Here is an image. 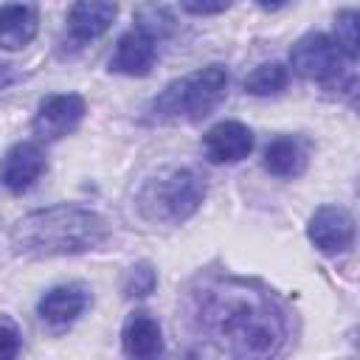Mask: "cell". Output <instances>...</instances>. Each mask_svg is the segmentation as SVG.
<instances>
[{
	"label": "cell",
	"instance_id": "obj_14",
	"mask_svg": "<svg viewBox=\"0 0 360 360\" xmlns=\"http://www.w3.org/2000/svg\"><path fill=\"white\" fill-rule=\"evenodd\" d=\"M39 28L37 8L31 3H6L0 6V48L20 51L25 48Z\"/></svg>",
	"mask_w": 360,
	"mask_h": 360
},
{
	"label": "cell",
	"instance_id": "obj_13",
	"mask_svg": "<svg viewBox=\"0 0 360 360\" xmlns=\"http://www.w3.org/2000/svg\"><path fill=\"white\" fill-rule=\"evenodd\" d=\"M121 346L129 357L146 360V357H158L163 352V332L160 323L146 312V309H135L121 329Z\"/></svg>",
	"mask_w": 360,
	"mask_h": 360
},
{
	"label": "cell",
	"instance_id": "obj_10",
	"mask_svg": "<svg viewBox=\"0 0 360 360\" xmlns=\"http://www.w3.org/2000/svg\"><path fill=\"white\" fill-rule=\"evenodd\" d=\"M202 149L211 163H236L250 155L253 132L242 121H219L205 132Z\"/></svg>",
	"mask_w": 360,
	"mask_h": 360
},
{
	"label": "cell",
	"instance_id": "obj_11",
	"mask_svg": "<svg viewBox=\"0 0 360 360\" xmlns=\"http://www.w3.org/2000/svg\"><path fill=\"white\" fill-rule=\"evenodd\" d=\"M118 3L115 0H76L68 11V31L76 42L98 39L115 22Z\"/></svg>",
	"mask_w": 360,
	"mask_h": 360
},
{
	"label": "cell",
	"instance_id": "obj_9",
	"mask_svg": "<svg viewBox=\"0 0 360 360\" xmlns=\"http://www.w3.org/2000/svg\"><path fill=\"white\" fill-rule=\"evenodd\" d=\"M90 304V292L82 284H59L51 287L39 301H37V315L42 323L62 329L70 326Z\"/></svg>",
	"mask_w": 360,
	"mask_h": 360
},
{
	"label": "cell",
	"instance_id": "obj_15",
	"mask_svg": "<svg viewBox=\"0 0 360 360\" xmlns=\"http://www.w3.org/2000/svg\"><path fill=\"white\" fill-rule=\"evenodd\" d=\"M264 169L276 177H298L307 169V149L301 141L281 135L264 149Z\"/></svg>",
	"mask_w": 360,
	"mask_h": 360
},
{
	"label": "cell",
	"instance_id": "obj_8",
	"mask_svg": "<svg viewBox=\"0 0 360 360\" xmlns=\"http://www.w3.org/2000/svg\"><path fill=\"white\" fill-rule=\"evenodd\" d=\"M307 236L309 242L326 253V256H338L346 253L354 245V219L346 208L340 205H321L307 225Z\"/></svg>",
	"mask_w": 360,
	"mask_h": 360
},
{
	"label": "cell",
	"instance_id": "obj_23",
	"mask_svg": "<svg viewBox=\"0 0 360 360\" xmlns=\"http://www.w3.org/2000/svg\"><path fill=\"white\" fill-rule=\"evenodd\" d=\"M256 3H259L264 11H276V8H281L287 0H256Z\"/></svg>",
	"mask_w": 360,
	"mask_h": 360
},
{
	"label": "cell",
	"instance_id": "obj_22",
	"mask_svg": "<svg viewBox=\"0 0 360 360\" xmlns=\"http://www.w3.org/2000/svg\"><path fill=\"white\" fill-rule=\"evenodd\" d=\"M17 79V73H14V65H0V90L6 87V84H11Z\"/></svg>",
	"mask_w": 360,
	"mask_h": 360
},
{
	"label": "cell",
	"instance_id": "obj_7",
	"mask_svg": "<svg viewBox=\"0 0 360 360\" xmlns=\"http://www.w3.org/2000/svg\"><path fill=\"white\" fill-rule=\"evenodd\" d=\"M45 169L48 160L42 146L34 141H20L8 146L6 155L0 158V186L11 194H22L45 174Z\"/></svg>",
	"mask_w": 360,
	"mask_h": 360
},
{
	"label": "cell",
	"instance_id": "obj_12",
	"mask_svg": "<svg viewBox=\"0 0 360 360\" xmlns=\"http://www.w3.org/2000/svg\"><path fill=\"white\" fill-rule=\"evenodd\" d=\"M155 39H149L143 31L132 28L127 34H121L115 53L110 56V70L112 73H124V76H146L155 65Z\"/></svg>",
	"mask_w": 360,
	"mask_h": 360
},
{
	"label": "cell",
	"instance_id": "obj_19",
	"mask_svg": "<svg viewBox=\"0 0 360 360\" xmlns=\"http://www.w3.org/2000/svg\"><path fill=\"white\" fill-rule=\"evenodd\" d=\"M357 20L360 14L354 8H346L335 17V45L346 59H357Z\"/></svg>",
	"mask_w": 360,
	"mask_h": 360
},
{
	"label": "cell",
	"instance_id": "obj_2",
	"mask_svg": "<svg viewBox=\"0 0 360 360\" xmlns=\"http://www.w3.org/2000/svg\"><path fill=\"white\" fill-rule=\"evenodd\" d=\"M107 239L110 222L98 211L68 202L25 214L8 233L11 250L25 259L76 256L101 248Z\"/></svg>",
	"mask_w": 360,
	"mask_h": 360
},
{
	"label": "cell",
	"instance_id": "obj_21",
	"mask_svg": "<svg viewBox=\"0 0 360 360\" xmlns=\"http://www.w3.org/2000/svg\"><path fill=\"white\" fill-rule=\"evenodd\" d=\"M188 14L205 17V14H222L233 0H180Z\"/></svg>",
	"mask_w": 360,
	"mask_h": 360
},
{
	"label": "cell",
	"instance_id": "obj_4",
	"mask_svg": "<svg viewBox=\"0 0 360 360\" xmlns=\"http://www.w3.org/2000/svg\"><path fill=\"white\" fill-rule=\"evenodd\" d=\"M205 200V180L194 169H163L138 191V211L155 225H180Z\"/></svg>",
	"mask_w": 360,
	"mask_h": 360
},
{
	"label": "cell",
	"instance_id": "obj_5",
	"mask_svg": "<svg viewBox=\"0 0 360 360\" xmlns=\"http://www.w3.org/2000/svg\"><path fill=\"white\" fill-rule=\"evenodd\" d=\"M343 59L346 56L338 51L335 39L321 34V31L304 34L292 45V51H290V68L298 76L315 79V82H335V79H340Z\"/></svg>",
	"mask_w": 360,
	"mask_h": 360
},
{
	"label": "cell",
	"instance_id": "obj_18",
	"mask_svg": "<svg viewBox=\"0 0 360 360\" xmlns=\"http://www.w3.org/2000/svg\"><path fill=\"white\" fill-rule=\"evenodd\" d=\"M155 284H158V270L149 262L132 264L121 278V290L127 298H146L155 290Z\"/></svg>",
	"mask_w": 360,
	"mask_h": 360
},
{
	"label": "cell",
	"instance_id": "obj_20",
	"mask_svg": "<svg viewBox=\"0 0 360 360\" xmlns=\"http://www.w3.org/2000/svg\"><path fill=\"white\" fill-rule=\"evenodd\" d=\"M22 349V338H20V329L0 315V360H11L17 357Z\"/></svg>",
	"mask_w": 360,
	"mask_h": 360
},
{
	"label": "cell",
	"instance_id": "obj_6",
	"mask_svg": "<svg viewBox=\"0 0 360 360\" xmlns=\"http://www.w3.org/2000/svg\"><path fill=\"white\" fill-rule=\"evenodd\" d=\"M87 112V104L79 93H53L45 96L37 107L34 115V135L39 141H59L70 132H76V127L82 124Z\"/></svg>",
	"mask_w": 360,
	"mask_h": 360
},
{
	"label": "cell",
	"instance_id": "obj_1",
	"mask_svg": "<svg viewBox=\"0 0 360 360\" xmlns=\"http://www.w3.org/2000/svg\"><path fill=\"white\" fill-rule=\"evenodd\" d=\"M188 321L200 340L233 357L276 354L287 338L281 304L236 276H205L188 290Z\"/></svg>",
	"mask_w": 360,
	"mask_h": 360
},
{
	"label": "cell",
	"instance_id": "obj_17",
	"mask_svg": "<svg viewBox=\"0 0 360 360\" xmlns=\"http://www.w3.org/2000/svg\"><path fill=\"white\" fill-rule=\"evenodd\" d=\"M290 82V70L281 62H264L256 70L248 73L245 79V93L250 96H276L287 87Z\"/></svg>",
	"mask_w": 360,
	"mask_h": 360
},
{
	"label": "cell",
	"instance_id": "obj_3",
	"mask_svg": "<svg viewBox=\"0 0 360 360\" xmlns=\"http://www.w3.org/2000/svg\"><path fill=\"white\" fill-rule=\"evenodd\" d=\"M228 90V70L222 65H205L194 73H186L169 82L149 104L146 121L152 124H177L205 118Z\"/></svg>",
	"mask_w": 360,
	"mask_h": 360
},
{
	"label": "cell",
	"instance_id": "obj_16",
	"mask_svg": "<svg viewBox=\"0 0 360 360\" xmlns=\"http://www.w3.org/2000/svg\"><path fill=\"white\" fill-rule=\"evenodd\" d=\"M135 22H138L135 28L143 31V34H146L149 39H155V42L172 37L174 28H177L174 14H172L163 3H146V6H141V8L135 11Z\"/></svg>",
	"mask_w": 360,
	"mask_h": 360
}]
</instances>
